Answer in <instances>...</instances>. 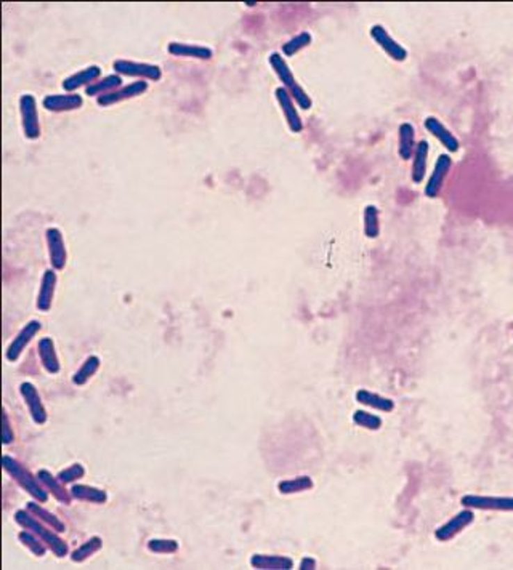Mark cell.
<instances>
[{
    "label": "cell",
    "mask_w": 513,
    "mask_h": 570,
    "mask_svg": "<svg viewBox=\"0 0 513 570\" xmlns=\"http://www.w3.org/2000/svg\"><path fill=\"white\" fill-rule=\"evenodd\" d=\"M268 62L271 66V69L275 71V74L277 76V79L281 81L282 87L286 88L287 92L291 93V97L294 98L295 104L303 111H308V109H311L313 106V99L308 95L305 88H303L300 83L297 82L294 72L287 65V61L284 58V55L282 53H277V51H273V53L270 55Z\"/></svg>",
    "instance_id": "obj_1"
},
{
    "label": "cell",
    "mask_w": 513,
    "mask_h": 570,
    "mask_svg": "<svg viewBox=\"0 0 513 570\" xmlns=\"http://www.w3.org/2000/svg\"><path fill=\"white\" fill-rule=\"evenodd\" d=\"M15 521H17L23 529H28L35 533V535H38L58 558H65L66 554L70 553V546H67V543L63 540V538L58 537V532H55L54 529H47L44 524H40L38 517L31 514L28 510H18L15 512Z\"/></svg>",
    "instance_id": "obj_2"
},
{
    "label": "cell",
    "mask_w": 513,
    "mask_h": 570,
    "mask_svg": "<svg viewBox=\"0 0 513 570\" xmlns=\"http://www.w3.org/2000/svg\"><path fill=\"white\" fill-rule=\"evenodd\" d=\"M3 469L7 471L12 478L17 480L21 489H24L28 494L33 496L34 500H38L39 503H45L49 500V494L47 490L40 485V480L38 478H34L28 469H26L23 464L17 460L5 455L3 457Z\"/></svg>",
    "instance_id": "obj_3"
},
{
    "label": "cell",
    "mask_w": 513,
    "mask_h": 570,
    "mask_svg": "<svg viewBox=\"0 0 513 570\" xmlns=\"http://www.w3.org/2000/svg\"><path fill=\"white\" fill-rule=\"evenodd\" d=\"M114 72L119 76L137 77L140 81H154L162 79V69L158 65L151 62L133 61V60H116L113 62Z\"/></svg>",
    "instance_id": "obj_4"
},
{
    "label": "cell",
    "mask_w": 513,
    "mask_h": 570,
    "mask_svg": "<svg viewBox=\"0 0 513 570\" xmlns=\"http://www.w3.org/2000/svg\"><path fill=\"white\" fill-rule=\"evenodd\" d=\"M19 114L23 133L28 140L40 138V120L38 111V99L31 93H24L19 97Z\"/></svg>",
    "instance_id": "obj_5"
},
{
    "label": "cell",
    "mask_w": 513,
    "mask_h": 570,
    "mask_svg": "<svg viewBox=\"0 0 513 570\" xmlns=\"http://www.w3.org/2000/svg\"><path fill=\"white\" fill-rule=\"evenodd\" d=\"M464 508L480 511H500L513 512V496H494V495H464L460 498Z\"/></svg>",
    "instance_id": "obj_6"
},
{
    "label": "cell",
    "mask_w": 513,
    "mask_h": 570,
    "mask_svg": "<svg viewBox=\"0 0 513 570\" xmlns=\"http://www.w3.org/2000/svg\"><path fill=\"white\" fill-rule=\"evenodd\" d=\"M475 510L472 508H464L462 511H459L457 514H454L448 522H444L443 526H439L437 530H434V538L441 543H448L454 540L459 533H462L467 527L473 524L475 521Z\"/></svg>",
    "instance_id": "obj_7"
},
{
    "label": "cell",
    "mask_w": 513,
    "mask_h": 570,
    "mask_svg": "<svg viewBox=\"0 0 513 570\" xmlns=\"http://www.w3.org/2000/svg\"><path fill=\"white\" fill-rule=\"evenodd\" d=\"M453 167V158L449 154H439L437 160H434V165H433V170L430 176H428V180L425 183V196L428 199H437L439 196V192H441L443 186H444V181H446V178L449 175V170H451Z\"/></svg>",
    "instance_id": "obj_8"
},
{
    "label": "cell",
    "mask_w": 513,
    "mask_h": 570,
    "mask_svg": "<svg viewBox=\"0 0 513 570\" xmlns=\"http://www.w3.org/2000/svg\"><path fill=\"white\" fill-rule=\"evenodd\" d=\"M369 34L370 37L374 39L375 44L379 45L380 49L385 51V55H389L391 60L398 62L407 60V50L395 37H391V34L385 29V26L374 24L373 28H370Z\"/></svg>",
    "instance_id": "obj_9"
},
{
    "label": "cell",
    "mask_w": 513,
    "mask_h": 570,
    "mask_svg": "<svg viewBox=\"0 0 513 570\" xmlns=\"http://www.w3.org/2000/svg\"><path fill=\"white\" fill-rule=\"evenodd\" d=\"M42 330V322L38 319H33L29 321L26 326L21 328L17 333V337L13 338V342L10 343V346L7 348V353H5V358H7L10 362H17L19 359V355L23 354L26 348L29 346V343L33 342L35 335Z\"/></svg>",
    "instance_id": "obj_10"
},
{
    "label": "cell",
    "mask_w": 513,
    "mask_h": 570,
    "mask_svg": "<svg viewBox=\"0 0 513 570\" xmlns=\"http://www.w3.org/2000/svg\"><path fill=\"white\" fill-rule=\"evenodd\" d=\"M275 97H276V101L279 104L281 111H282V116L286 119V124L287 127L292 133H300L303 130V120L300 117V114H298V109H297V104L294 101V98L291 97V93L286 90L284 87H277L275 90Z\"/></svg>",
    "instance_id": "obj_11"
},
{
    "label": "cell",
    "mask_w": 513,
    "mask_h": 570,
    "mask_svg": "<svg viewBox=\"0 0 513 570\" xmlns=\"http://www.w3.org/2000/svg\"><path fill=\"white\" fill-rule=\"evenodd\" d=\"M19 393L23 396L24 404L28 407L35 425H45L47 420H49V413L45 410V405L40 399L38 388L33 383H29V381H24V383L19 385Z\"/></svg>",
    "instance_id": "obj_12"
},
{
    "label": "cell",
    "mask_w": 513,
    "mask_h": 570,
    "mask_svg": "<svg viewBox=\"0 0 513 570\" xmlns=\"http://www.w3.org/2000/svg\"><path fill=\"white\" fill-rule=\"evenodd\" d=\"M146 90H148V82H146V81H135L132 83H129V85H124V87L117 88V90L108 93V95H103V97L97 98V103H98V106H101V108H109V106H114V104H117V103L127 101V99H132V98H137L140 95H143Z\"/></svg>",
    "instance_id": "obj_13"
},
{
    "label": "cell",
    "mask_w": 513,
    "mask_h": 570,
    "mask_svg": "<svg viewBox=\"0 0 513 570\" xmlns=\"http://www.w3.org/2000/svg\"><path fill=\"white\" fill-rule=\"evenodd\" d=\"M45 239H47V247H49L51 268H54L55 271L65 269L66 261H67V253H66V245H65V237H63V233L58 228H49L45 231Z\"/></svg>",
    "instance_id": "obj_14"
},
{
    "label": "cell",
    "mask_w": 513,
    "mask_h": 570,
    "mask_svg": "<svg viewBox=\"0 0 513 570\" xmlns=\"http://www.w3.org/2000/svg\"><path fill=\"white\" fill-rule=\"evenodd\" d=\"M423 127H425L428 133H432L433 137L441 143V146L448 151V153L454 154L460 149L459 138L455 137L451 130H449L438 117H434V116L425 117V120H423Z\"/></svg>",
    "instance_id": "obj_15"
},
{
    "label": "cell",
    "mask_w": 513,
    "mask_h": 570,
    "mask_svg": "<svg viewBox=\"0 0 513 570\" xmlns=\"http://www.w3.org/2000/svg\"><path fill=\"white\" fill-rule=\"evenodd\" d=\"M42 106L50 112L76 111L83 106V98L79 93H54L42 99Z\"/></svg>",
    "instance_id": "obj_16"
},
{
    "label": "cell",
    "mask_w": 513,
    "mask_h": 570,
    "mask_svg": "<svg viewBox=\"0 0 513 570\" xmlns=\"http://www.w3.org/2000/svg\"><path fill=\"white\" fill-rule=\"evenodd\" d=\"M99 77H101V67L97 65H92V66L86 67V69L77 71L74 72V74L67 76L66 79L61 82V87L65 88L67 93H72L81 87L87 88L88 85H92L93 82L99 81Z\"/></svg>",
    "instance_id": "obj_17"
},
{
    "label": "cell",
    "mask_w": 513,
    "mask_h": 570,
    "mask_svg": "<svg viewBox=\"0 0 513 570\" xmlns=\"http://www.w3.org/2000/svg\"><path fill=\"white\" fill-rule=\"evenodd\" d=\"M56 282H58V277H56V271L55 269H47L44 273V276H42L40 289H39V294H38V301H35V306H38L39 311L49 312L51 310V305H54Z\"/></svg>",
    "instance_id": "obj_18"
},
{
    "label": "cell",
    "mask_w": 513,
    "mask_h": 570,
    "mask_svg": "<svg viewBox=\"0 0 513 570\" xmlns=\"http://www.w3.org/2000/svg\"><path fill=\"white\" fill-rule=\"evenodd\" d=\"M170 55L178 56V58H195V60H211L213 56L212 49L204 45H193L186 42H170L167 47Z\"/></svg>",
    "instance_id": "obj_19"
},
{
    "label": "cell",
    "mask_w": 513,
    "mask_h": 570,
    "mask_svg": "<svg viewBox=\"0 0 513 570\" xmlns=\"http://www.w3.org/2000/svg\"><path fill=\"white\" fill-rule=\"evenodd\" d=\"M417 146L416 128L411 122H402L398 127V154L402 160H411Z\"/></svg>",
    "instance_id": "obj_20"
},
{
    "label": "cell",
    "mask_w": 513,
    "mask_h": 570,
    "mask_svg": "<svg viewBox=\"0 0 513 570\" xmlns=\"http://www.w3.org/2000/svg\"><path fill=\"white\" fill-rule=\"evenodd\" d=\"M428 154H430V144H428L427 140L417 141L414 156H412V170H411V178L412 183H422L425 180L427 175V165H428Z\"/></svg>",
    "instance_id": "obj_21"
},
{
    "label": "cell",
    "mask_w": 513,
    "mask_h": 570,
    "mask_svg": "<svg viewBox=\"0 0 513 570\" xmlns=\"http://www.w3.org/2000/svg\"><path fill=\"white\" fill-rule=\"evenodd\" d=\"M250 566L260 570H291L294 569V561L279 554H254Z\"/></svg>",
    "instance_id": "obj_22"
},
{
    "label": "cell",
    "mask_w": 513,
    "mask_h": 570,
    "mask_svg": "<svg viewBox=\"0 0 513 570\" xmlns=\"http://www.w3.org/2000/svg\"><path fill=\"white\" fill-rule=\"evenodd\" d=\"M38 351H39L40 362L42 365H44V369L47 370V372H49L50 375L58 374L61 365H60L58 354H56L54 340H51L50 337L40 338L39 344H38Z\"/></svg>",
    "instance_id": "obj_23"
},
{
    "label": "cell",
    "mask_w": 513,
    "mask_h": 570,
    "mask_svg": "<svg viewBox=\"0 0 513 570\" xmlns=\"http://www.w3.org/2000/svg\"><path fill=\"white\" fill-rule=\"evenodd\" d=\"M356 402H359L361 405L369 407V409L390 413L395 410V401L390 399V397L380 396L379 393H373V391L368 389H358L356 391Z\"/></svg>",
    "instance_id": "obj_24"
},
{
    "label": "cell",
    "mask_w": 513,
    "mask_h": 570,
    "mask_svg": "<svg viewBox=\"0 0 513 570\" xmlns=\"http://www.w3.org/2000/svg\"><path fill=\"white\" fill-rule=\"evenodd\" d=\"M38 479L45 485L47 489H49V492H51V495H54L60 503L71 505V498H72L71 492H67L65 489V484H63L56 476H54L50 471H47V469H40V471L38 473Z\"/></svg>",
    "instance_id": "obj_25"
},
{
    "label": "cell",
    "mask_w": 513,
    "mask_h": 570,
    "mask_svg": "<svg viewBox=\"0 0 513 570\" xmlns=\"http://www.w3.org/2000/svg\"><path fill=\"white\" fill-rule=\"evenodd\" d=\"M71 495H72V498H76V500L90 501V503H97V505H103L108 501L106 490L92 487V485H86V484L72 485Z\"/></svg>",
    "instance_id": "obj_26"
},
{
    "label": "cell",
    "mask_w": 513,
    "mask_h": 570,
    "mask_svg": "<svg viewBox=\"0 0 513 570\" xmlns=\"http://www.w3.org/2000/svg\"><path fill=\"white\" fill-rule=\"evenodd\" d=\"M120 87H122V76L109 74L106 77H103V79L93 82L92 85H88L86 88V95L99 98L103 95H108V93H111L114 90H117V88Z\"/></svg>",
    "instance_id": "obj_27"
},
{
    "label": "cell",
    "mask_w": 513,
    "mask_h": 570,
    "mask_svg": "<svg viewBox=\"0 0 513 570\" xmlns=\"http://www.w3.org/2000/svg\"><path fill=\"white\" fill-rule=\"evenodd\" d=\"M315 487V483L310 476H297V478L281 480L277 484V492L281 495H294V494H302V492L311 490Z\"/></svg>",
    "instance_id": "obj_28"
},
{
    "label": "cell",
    "mask_w": 513,
    "mask_h": 570,
    "mask_svg": "<svg viewBox=\"0 0 513 570\" xmlns=\"http://www.w3.org/2000/svg\"><path fill=\"white\" fill-rule=\"evenodd\" d=\"M26 510H28L31 514H34L35 517H38L39 521L45 522V524L49 526L50 529H54L55 532L61 533V532L66 530V526L63 524L58 517H56L55 514H51L50 511H47L44 506H40L39 501H29V503L26 505Z\"/></svg>",
    "instance_id": "obj_29"
},
{
    "label": "cell",
    "mask_w": 513,
    "mask_h": 570,
    "mask_svg": "<svg viewBox=\"0 0 513 570\" xmlns=\"http://www.w3.org/2000/svg\"><path fill=\"white\" fill-rule=\"evenodd\" d=\"M364 236L368 239H377L380 234V212L373 203L364 207L363 212Z\"/></svg>",
    "instance_id": "obj_30"
},
{
    "label": "cell",
    "mask_w": 513,
    "mask_h": 570,
    "mask_svg": "<svg viewBox=\"0 0 513 570\" xmlns=\"http://www.w3.org/2000/svg\"><path fill=\"white\" fill-rule=\"evenodd\" d=\"M313 42L311 34L308 31H302V33L295 34L294 37H291L287 42H284L281 47V53L284 55V58H291V56H295L298 51H302L303 49H307Z\"/></svg>",
    "instance_id": "obj_31"
},
{
    "label": "cell",
    "mask_w": 513,
    "mask_h": 570,
    "mask_svg": "<svg viewBox=\"0 0 513 570\" xmlns=\"http://www.w3.org/2000/svg\"><path fill=\"white\" fill-rule=\"evenodd\" d=\"M99 365H101V360H99L98 355H88V358L83 360L81 369L72 375V383L77 386H83L98 372Z\"/></svg>",
    "instance_id": "obj_32"
},
{
    "label": "cell",
    "mask_w": 513,
    "mask_h": 570,
    "mask_svg": "<svg viewBox=\"0 0 513 570\" xmlns=\"http://www.w3.org/2000/svg\"><path fill=\"white\" fill-rule=\"evenodd\" d=\"M101 548H103L101 538L92 537V538H88V540L83 543V545H81L79 548H77V550L72 551L71 559L74 562H83V561H87V559L90 556H93V554L101 550Z\"/></svg>",
    "instance_id": "obj_33"
},
{
    "label": "cell",
    "mask_w": 513,
    "mask_h": 570,
    "mask_svg": "<svg viewBox=\"0 0 513 570\" xmlns=\"http://www.w3.org/2000/svg\"><path fill=\"white\" fill-rule=\"evenodd\" d=\"M18 540L21 542V545H24L31 553H34L35 556H39V558L45 556L47 545L40 540L38 535H35V533L24 529L23 532L18 533Z\"/></svg>",
    "instance_id": "obj_34"
},
{
    "label": "cell",
    "mask_w": 513,
    "mask_h": 570,
    "mask_svg": "<svg viewBox=\"0 0 513 570\" xmlns=\"http://www.w3.org/2000/svg\"><path fill=\"white\" fill-rule=\"evenodd\" d=\"M353 421L355 425H358L359 428H364V430L369 431H379L382 425H384V420L375 413L366 412V410H356L353 413Z\"/></svg>",
    "instance_id": "obj_35"
},
{
    "label": "cell",
    "mask_w": 513,
    "mask_h": 570,
    "mask_svg": "<svg viewBox=\"0 0 513 570\" xmlns=\"http://www.w3.org/2000/svg\"><path fill=\"white\" fill-rule=\"evenodd\" d=\"M177 540H162V538H154V540L148 542V550L156 554H174L178 551Z\"/></svg>",
    "instance_id": "obj_36"
},
{
    "label": "cell",
    "mask_w": 513,
    "mask_h": 570,
    "mask_svg": "<svg viewBox=\"0 0 513 570\" xmlns=\"http://www.w3.org/2000/svg\"><path fill=\"white\" fill-rule=\"evenodd\" d=\"M83 476H86V468H83L81 463H74V464H71L70 468L60 471L56 478H58L63 484H72V483H76V480L82 479Z\"/></svg>",
    "instance_id": "obj_37"
},
{
    "label": "cell",
    "mask_w": 513,
    "mask_h": 570,
    "mask_svg": "<svg viewBox=\"0 0 513 570\" xmlns=\"http://www.w3.org/2000/svg\"><path fill=\"white\" fill-rule=\"evenodd\" d=\"M13 441H15V434L12 431V428H10L7 410H3L2 413V442H3V446H8V444H12Z\"/></svg>",
    "instance_id": "obj_38"
},
{
    "label": "cell",
    "mask_w": 513,
    "mask_h": 570,
    "mask_svg": "<svg viewBox=\"0 0 513 570\" xmlns=\"http://www.w3.org/2000/svg\"><path fill=\"white\" fill-rule=\"evenodd\" d=\"M316 561L313 558H303L302 559V562H300V569L302 570H313V569H316Z\"/></svg>",
    "instance_id": "obj_39"
}]
</instances>
